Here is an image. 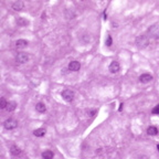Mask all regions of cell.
I'll return each mask as SVG.
<instances>
[{
  "mask_svg": "<svg viewBox=\"0 0 159 159\" xmlns=\"http://www.w3.org/2000/svg\"><path fill=\"white\" fill-rule=\"evenodd\" d=\"M147 37L150 39H153V40H157L159 39V25H151L148 30H147Z\"/></svg>",
  "mask_w": 159,
  "mask_h": 159,
  "instance_id": "1",
  "label": "cell"
},
{
  "mask_svg": "<svg viewBox=\"0 0 159 159\" xmlns=\"http://www.w3.org/2000/svg\"><path fill=\"white\" fill-rule=\"evenodd\" d=\"M136 44L139 49H145L146 47H148L149 44V38L147 37L146 35H139V37L136 39Z\"/></svg>",
  "mask_w": 159,
  "mask_h": 159,
  "instance_id": "2",
  "label": "cell"
},
{
  "mask_svg": "<svg viewBox=\"0 0 159 159\" xmlns=\"http://www.w3.org/2000/svg\"><path fill=\"white\" fill-rule=\"evenodd\" d=\"M17 126H18V122L12 118L7 119V121H5V123H3V127L6 128V129H8V131H12V129L17 128Z\"/></svg>",
  "mask_w": 159,
  "mask_h": 159,
  "instance_id": "3",
  "label": "cell"
},
{
  "mask_svg": "<svg viewBox=\"0 0 159 159\" xmlns=\"http://www.w3.org/2000/svg\"><path fill=\"white\" fill-rule=\"evenodd\" d=\"M61 95H62L63 100L66 101V102H72V101L74 100V92L72 90H64L61 93Z\"/></svg>",
  "mask_w": 159,
  "mask_h": 159,
  "instance_id": "4",
  "label": "cell"
},
{
  "mask_svg": "<svg viewBox=\"0 0 159 159\" xmlns=\"http://www.w3.org/2000/svg\"><path fill=\"white\" fill-rule=\"evenodd\" d=\"M16 61L18 63H20V64H23V63L28 62L29 61V55L25 52L18 53V55L16 56Z\"/></svg>",
  "mask_w": 159,
  "mask_h": 159,
  "instance_id": "5",
  "label": "cell"
},
{
  "mask_svg": "<svg viewBox=\"0 0 159 159\" xmlns=\"http://www.w3.org/2000/svg\"><path fill=\"white\" fill-rule=\"evenodd\" d=\"M81 69V63L78 61H71L69 63V70L72 72H78V70Z\"/></svg>",
  "mask_w": 159,
  "mask_h": 159,
  "instance_id": "6",
  "label": "cell"
},
{
  "mask_svg": "<svg viewBox=\"0 0 159 159\" xmlns=\"http://www.w3.org/2000/svg\"><path fill=\"white\" fill-rule=\"evenodd\" d=\"M151 80H153V76H151L149 73H144V74H141V76H139V81H141V83H149Z\"/></svg>",
  "mask_w": 159,
  "mask_h": 159,
  "instance_id": "7",
  "label": "cell"
},
{
  "mask_svg": "<svg viewBox=\"0 0 159 159\" xmlns=\"http://www.w3.org/2000/svg\"><path fill=\"white\" fill-rule=\"evenodd\" d=\"M119 63L117 61H113L111 64H109V71L112 72V73H116V72L119 71Z\"/></svg>",
  "mask_w": 159,
  "mask_h": 159,
  "instance_id": "8",
  "label": "cell"
},
{
  "mask_svg": "<svg viewBox=\"0 0 159 159\" xmlns=\"http://www.w3.org/2000/svg\"><path fill=\"white\" fill-rule=\"evenodd\" d=\"M28 41L27 40H23V39H20V40H17L16 41V47L18 49H25V48L28 47Z\"/></svg>",
  "mask_w": 159,
  "mask_h": 159,
  "instance_id": "9",
  "label": "cell"
},
{
  "mask_svg": "<svg viewBox=\"0 0 159 159\" xmlns=\"http://www.w3.org/2000/svg\"><path fill=\"white\" fill-rule=\"evenodd\" d=\"M23 8H25V5H23L22 1H16V2L12 5V9L16 10V11H20V10H22Z\"/></svg>",
  "mask_w": 159,
  "mask_h": 159,
  "instance_id": "10",
  "label": "cell"
},
{
  "mask_svg": "<svg viewBox=\"0 0 159 159\" xmlns=\"http://www.w3.org/2000/svg\"><path fill=\"white\" fill-rule=\"evenodd\" d=\"M10 151H11V154H12L13 156H19L21 154V149L18 146H16V145H12V146L10 147Z\"/></svg>",
  "mask_w": 159,
  "mask_h": 159,
  "instance_id": "11",
  "label": "cell"
},
{
  "mask_svg": "<svg viewBox=\"0 0 159 159\" xmlns=\"http://www.w3.org/2000/svg\"><path fill=\"white\" fill-rule=\"evenodd\" d=\"M147 134L149 135V136H156V135L158 134V129H157V127H155V126H150V127H148V129H147Z\"/></svg>",
  "mask_w": 159,
  "mask_h": 159,
  "instance_id": "12",
  "label": "cell"
},
{
  "mask_svg": "<svg viewBox=\"0 0 159 159\" xmlns=\"http://www.w3.org/2000/svg\"><path fill=\"white\" fill-rule=\"evenodd\" d=\"M33 135H35V137H42L45 135V129L44 128H38L33 131Z\"/></svg>",
  "mask_w": 159,
  "mask_h": 159,
  "instance_id": "13",
  "label": "cell"
},
{
  "mask_svg": "<svg viewBox=\"0 0 159 159\" xmlns=\"http://www.w3.org/2000/svg\"><path fill=\"white\" fill-rule=\"evenodd\" d=\"M42 158L44 159H52L53 157H54V154H53V151H51V150H47V151H44V153H42Z\"/></svg>",
  "mask_w": 159,
  "mask_h": 159,
  "instance_id": "14",
  "label": "cell"
},
{
  "mask_svg": "<svg viewBox=\"0 0 159 159\" xmlns=\"http://www.w3.org/2000/svg\"><path fill=\"white\" fill-rule=\"evenodd\" d=\"M35 109H37L39 113H44L45 111H47V107H45V105H44L43 103H38L37 105H35Z\"/></svg>",
  "mask_w": 159,
  "mask_h": 159,
  "instance_id": "15",
  "label": "cell"
},
{
  "mask_svg": "<svg viewBox=\"0 0 159 159\" xmlns=\"http://www.w3.org/2000/svg\"><path fill=\"white\" fill-rule=\"evenodd\" d=\"M16 107H17L16 102H9V103H8V105H7L6 109L8 111V112H13V111L16 109Z\"/></svg>",
  "mask_w": 159,
  "mask_h": 159,
  "instance_id": "16",
  "label": "cell"
},
{
  "mask_svg": "<svg viewBox=\"0 0 159 159\" xmlns=\"http://www.w3.org/2000/svg\"><path fill=\"white\" fill-rule=\"evenodd\" d=\"M8 105V102L6 101L5 97H1V100H0V108L1 109H5Z\"/></svg>",
  "mask_w": 159,
  "mask_h": 159,
  "instance_id": "17",
  "label": "cell"
},
{
  "mask_svg": "<svg viewBox=\"0 0 159 159\" xmlns=\"http://www.w3.org/2000/svg\"><path fill=\"white\" fill-rule=\"evenodd\" d=\"M17 22H18V25H28L29 22L27 21V20H23L22 18H19L18 20H17Z\"/></svg>",
  "mask_w": 159,
  "mask_h": 159,
  "instance_id": "18",
  "label": "cell"
},
{
  "mask_svg": "<svg viewBox=\"0 0 159 159\" xmlns=\"http://www.w3.org/2000/svg\"><path fill=\"white\" fill-rule=\"evenodd\" d=\"M151 113H153V114H155V115H159V104L154 107L153 111H151Z\"/></svg>",
  "mask_w": 159,
  "mask_h": 159,
  "instance_id": "19",
  "label": "cell"
},
{
  "mask_svg": "<svg viewBox=\"0 0 159 159\" xmlns=\"http://www.w3.org/2000/svg\"><path fill=\"white\" fill-rule=\"evenodd\" d=\"M112 37H111V35H108V37H107V39H106V45H107V47H111V45H112Z\"/></svg>",
  "mask_w": 159,
  "mask_h": 159,
  "instance_id": "20",
  "label": "cell"
},
{
  "mask_svg": "<svg viewBox=\"0 0 159 159\" xmlns=\"http://www.w3.org/2000/svg\"><path fill=\"white\" fill-rule=\"evenodd\" d=\"M157 149H158V151H159V145H157Z\"/></svg>",
  "mask_w": 159,
  "mask_h": 159,
  "instance_id": "21",
  "label": "cell"
}]
</instances>
